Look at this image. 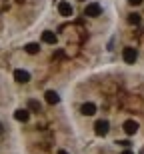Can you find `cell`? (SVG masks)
Returning a JSON list of instances; mask_svg holds the SVG:
<instances>
[{"mask_svg": "<svg viewBox=\"0 0 144 154\" xmlns=\"http://www.w3.org/2000/svg\"><path fill=\"white\" fill-rule=\"evenodd\" d=\"M80 110H82V114H84V116H92V114H96V104H92V102H84Z\"/></svg>", "mask_w": 144, "mask_h": 154, "instance_id": "9", "label": "cell"}, {"mask_svg": "<svg viewBox=\"0 0 144 154\" xmlns=\"http://www.w3.org/2000/svg\"><path fill=\"white\" fill-rule=\"evenodd\" d=\"M58 154H68V152H66V150H58Z\"/></svg>", "mask_w": 144, "mask_h": 154, "instance_id": "17", "label": "cell"}, {"mask_svg": "<svg viewBox=\"0 0 144 154\" xmlns=\"http://www.w3.org/2000/svg\"><path fill=\"white\" fill-rule=\"evenodd\" d=\"M14 80H16V82H20V84H26V82H28L30 80V74L28 72H26V70H14Z\"/></svg>", "mask_w": 144, "mask_h": 154, "instance_id": "5", "label": "cell"}, {"mask_svg": "<svg viewBox=\"0 0 144 154\" xmlns=\"http://www.w3.org/2000/svg\"><path fill=\"white\" fill-rule=\"evenodd\" d=\"M122 58H124L126 64H134L136 58H138V52H136V48H132V46H126V48L122 50Z\"/></svg>", "mask_w": 144, "mask_h": 154, "instance_id": "2", "label": "cell"}, {"mask_svg": "<svg viewBox=\"0 0 144 154\" xmlns=\"http://www.w3.org/2000/svg\"><path fill=\"white\" fill-rule=\"evenodd\" d=\"M0 132H2V124H0Z\"/></svg>", "mask_w": 144, "mask_h": 154, "instance_id": "18", "label": "cell"}, {"mask_svg": "<svg viewBox=\"0 0 144 154\" xmlns=\"http://www.w3.org/2000/svg\"><path fill=\"white\" fill-rule=\"evenodd\" d=\"M102 14V6L98 4V2H90V4H86V8H84V16H90V18H96Z\"/></svg>", "mask_w": 144, "mask_h": 154, "instance_id": "1", "label": "cell"}, {"mask_svg": "<svg viewBox=\"0 0 144 154\" xmlns=\"http://www.w3.org/2000/svg\"><path fill=\"white\" fill-rule=\"evenodd\" d=\"M108 130H110L108 120H98L96 124H94V132H96V136H106Z\"/></svg>", "mask_w": 144, "mask_h": 154, "instance_id": "3", "label": "cell"}, {"mask_svg": "<svg viewBox=\"0 0 144 154\" xmlns=\"http://www.w3.org/2000/svg\"><path fill=\"white\" fill-rule=\"evenodd\" d=\"M80 2H84V0H80Z\"/></svg>", "mask_w": 144, "mask_h": 154, "instance_id": "19", "label": "cell"}, {"mask_svg": "<svg viewBox=\"0 0 144 154\" xmlns=\"http://www.w3.org/2000/svg\"><path fill=\"white\" fill-rule=\"evenodd\" d=\"M122 128H124V132H126L128 136H132V134L138 132V122H136V120H126V122L122 124Z\"/></svg>", "mask_w": 144, "mask_h": 154, "instance_id": "4", "label": "cell"}, {"mask_svg": "<svg viewBox=\"0 0 144 154\" xmlns=\"http://www.w3.org/2000/svg\"><path fill=\"white\" fill-rule=\"evenodd\" d=\"M14 118L18 120V122H28V118H30V112L26 108H18L16 112H14Z\"/></svg>", "mask_w": 144, "mask_h": 154, "instance_id": "7", "label": "cell"}, {"mask_svg": "<svg viewBox=\"0 0 144 154\" xmlns=\"http://www.w3.org/2000/svg\"><path fill=\"white\" fill-rule=\"evenodd\" d=\"M142 2H144V0H128V4H130V6H140Z\"/></svg>", "mask_w": 144, "mask_h": 154, "instance_id": "14", "label": "cell"}, {"mask_svg": "<svg viewBox=\"0 0 144 154\" xmlns=\"http://www.w3.org/2000/svg\"><path fill=\"white\" fill-rule=\"evenodd\" d=\"M24 50L28 52V54H38V50H40V46L36 44V42H28V44L24 46Z\"/></svg>", "mask_w": 144, "mask_h": 154, "instance_id": "11", "label": "cell"}, {"mask_svg": "<svg viewBox=\"0 0 144 154\" xmlns=\"http://www.w3.org/2000/svg\"><path fill=\"white\" fill-rule=\"evenodd\" d=\"M28 108L34 110V112H40L42 106H40V102H38V100H30V102H28Z\"/></svg>", "mask_w": 144, "mask_h": 154, "instance_id": "13", "label": "cell"}, {"mask_svg": "<svg viewBox=\"0 0 144 154\" xmlns=\"http://www.w3.org/2000/svg\"><path fill=\"white\" fill-rule=\"evenodd\" d=\"M56 40H58V36L52 32V30H44L42 32V42H46V44H56Z\"/></svg>", "mask_w": 144, "mask_h": 154, "instance_id": "6", "label": "cell"}, {"mask_svg": "<svg viewBox=\"0 0 144 154\" xmlns=\"http://www.w3.org/2000/svg\"><path fill=\"white\" fill-rule=\"evenodd\" d=\"M116 144H120V146H124V148H126V146H130V142H128V140H120V142H116Z\"/></svg>", "mask_w": 144, "mask_h": 154, "instance_id": "15", "label": "cell"}, {"mask_svg": "<svg viewBox=\"0 0 144 154\" xmlns=\"http://www.w3.org/2000/svg\"><path fill=\"white\" fill-rule=\"evenodd\" d=\"M140 20H142V18H140V14H136V12L128 14V22H130V24H134V26H138V24H140Z\"/></svg>", "mask_w": 144, "mask_h": 154, "instance_id": "12", "label": "cell"}, {"mask_svg": "<svg viewBox=\"0 0 144 154\" xmlns=\"http://www.w3.org/2000/svg\"><path fill=\"white\" fill-rule=\"evenodd\" d=\"M44 96H46L48 104H58V102H60V96H58V92H54V90H48Z\"/></svg>", "mask_w": 144, "mask_h": 154, "instance_id": "10", "label": "cell"}, {"mask_svg": "<svg viewBox=\"0 0 144 154\" xmlns=\"http://www.w3.org/2000/svg\"><path fill=\"white\" fill-rule=\"evenodd\" d=\"M58 12H60L62 16H72V12H74V10H72V6H70L68 2H64V0H62V2L58 4Z\"/></svg>", "mask_w": 144, "mask_h": 154, "instance_id": "8", "label": "cell"}, {"mask_svg": "<svg viewBox=\"0 0 144 154\" xmlns=\"http://www.w3.org/2000/svg\"><path fill=\"white\" fill-rule=\"evenodd\" d=\"M122 154H134V152H132V150H124Z\"/></svg>", "mask_w": 144, "mask_h": 154, "instance_id": "16", "label": "cell"}]
</instances>
